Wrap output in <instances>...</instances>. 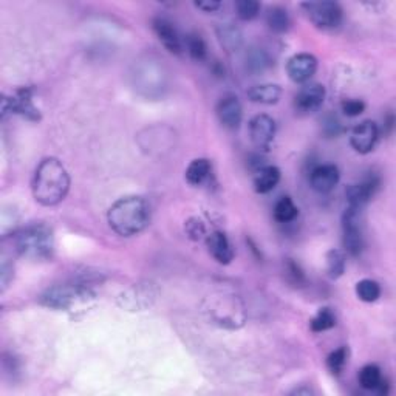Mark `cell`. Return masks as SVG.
<instances>
[{
	"instance_id": "obj_1",
	"label": "cell",
	"mask_w": 396,
	"mask_h": 396,
	"mask_svg": "<svg viewBox=\"0 0 396 396\" xmlns=\"http://www.w3.org/2000/svg\"><path fill=\"white\" fill-rule=\"evenodd\" d=\"M33 197L39 205L52 207L65 200L70 191V175L58 158H45L34 171Z\"/></svg>"
},
{
	"instance_id": "obj_2",
	"label": "cell",
	"mask_w": 396,
	"mask_h": 396,
	"mask_svg": "<svg viewBox=\"0 0 396 396\" xmlns=\"http://www.w3.org/2000/svg\"><path fill=\"white\" fill-rule=\"evenodd\" d=\"M110 228L121 237L141 234L150 223V207L141 197H124L110 206L107 212Z\"/></svg>"
},
{
	"instance_id": "obj_3",
	"label": "cell",
	"mask_w": 396,
	"mask_h": 396,
	"mask_svg": "<svg viewBox=\"0 0 396 396\" xmlns=\"http://www.w3.org/2000/svg\"><path fill=\"white\" fill-rule=\"evenodd\" d=\"M16 249L30 260H48L54 253V235L44 223L30 225L16 237Z\"/></svg>"
},
{
	"instance_id": "obj_4",
	"label": "cell",
	"mask_w": 396,
	"mask_h": 396,
	"mask_svg": "<svg viewBox=\"0 0 396 396\" xmlns=\"http://www.w3.org/2000/svg\"><path fill=\"white\" fill-rule=\"evenodd\" d=\"M92 297V290L86 283H64L48 288L40 296V303L52 310L70 311L74 307L87 303Z\"/></svg>"
},
{
	"instance_id": "obj_5",
	"label": "cell",
	"mask_w": 396,
	"mask_h": 396,
	"mask_svg": "<svg viewBox=\"0 0 396 396\" xmlns=\"http://www.w3.org/2000/svg\"><path fill=\"white\" fill-rule=\"evenodd\" d=\"M342 232H344V248L353 257L361 255L364 249V234L361 225V211L347 206L342 215Z\"/></svg>"
},
{
	"instance_id": "obj_6",
	"label": "cell",
	"mask_w": 396,
	"mask_h": 396,
	"mask_svg": "<svg viewBox=\"0 0 396 396\" xmlns=\"http://www.w3.org/2000/svg\"><path fill=\"white\" fill-rule=\"evenodd\" d=\"M302 8L308 13L311 22L319 29L331 30L342 22V8L338 2H305Z\"/></svg>"
},
{
	"instance_id": "obj_7",
	"label": "cell",
	"mask_w": 396,
	"mask_h": 396,
	"mask_svg": "<svg viewBox=\"0 0 396 396\" xmlns=\"http://www.w3.org/2000/svg\"><path fill=\"white\" fill-rule=\"evenodd\" d=\"M249 136L257 149L268 150L276 136V121L269 115H255L249 121Z\"/></svg>"
},
{
	"instance_id": "obj_8",
	"label": "cell",
	"mask_w": 396,
	"mask_h": 396,
	"mask_svg": "<svg viewBox=\"0 0 396 396\" xmlns=\"http://www.w3.org/2000/svg\"><path fill=\"white\" fill-rule=\"evenodd\" d=\"M379 186H381V180L379 177L373 175V173L364 178L361 183L350 184L345 191V197L347 201H349V206L354 207V209L363 211V207L374 197V193L378 192Z\"/></svg>"
},
{
	"instance_id": "obj_9",
	"label": "cell",
	"mask_w": 396,
	"mask_h": 396,
	"mask_svg": "<svg viewBox=\"0 0 396 396\" xmlns=\"http://www.w3.org/2000/svg\"><path fill=\"white\" fill-rule=\"evenodd\" d=\"M17 113L22 115L29 120L38 121L40 118L39 110L33 104V92L31 88L24 87L16 90V93L11 98L3 100V113Z\"/></svg>"
},
{
	"instance_id": "obj_10",
	"label": "cell",
	"mask_w": 396,
	"mask_h": 396,
	"mask_svg": "<svg viewBox=\"0 0 396 396\" xmlns=\"http://www.w3.org/2000/svg\"><path fill=\"white\" fill-rule=\"evenodd\" d=\"M379 138V129L377 122L363 121L351 130V148L361 155H367L374 149Z\"/></svg>"
},
{
	"instance_id": "obj_11",
	"label": "cell",
	"mask_w": 396,
	"mask_h": 396,
	"mask_svg": "<svg viewBox=\"0 0 396 396\" xmlns=\"http://www.w3.org/2000/svg\"><path fill=\"white\" fill-rule=\"evenodd\" d=\"M317 70V59L310 53H299L290 58L287 64V73L290 79L296 84L308 82Z\"/></svg>"
},
{
	"instance_id": "obj_12",
	"label": "cell",
	"mask_w": 396,
	"mask_h": 396,
	"mask_svg": "<svg viewBox=\"0 0 396 396\" xmlns=\"http://www.w3.org/2000/svg\"><path fill=\"white\" fill-rule=\"evenodd\" d=\"M217 116L223 127L235 130L240 127L243 120V107L235 95H226L217 104Z\"/></svg>"
},
{
	"instance_id": "obj_13",
	"label": "cell",
	"mask_w": 396,
	"mask_h": 396,
	"mask_svg": "<svg viewBox=\"0 0 396 396\" xmlns=\"http://www.w3.org/2000/svg\"><path fill=\"white\" fill-rule=\"evenodd\" d=\"M152 29L157 34V38L159 42L163 44V47L172 54H180L183 52V42L182 38L177 31L175 26L166 17H155L154 22H152Z\"/></svg>"
},
{
	"instance_id": "obj_14",
	"label": "cell",
	"mask_w": 396,
	"mask_h": 396,
	"mask_svg": "<svg viewBox=\"0 0 396 396\" xmlns=\"http://www.w3.org/2000/svg\"><path fill=\"white\" fill-rule=\"evenodd\" d=\"M340 173L335 164H321L311 171L310 184L317 193H330L339 184Z\"/></svg>"
},
{
	"instance_id": "obj_15",
	"label": "cell",
	"mask_w": 396,
	"mask_h": 396,
	"mask_svg": "<svg viewBox=\"0 0 396 396\" xmlns=\"http://www.w3.org/2000/svg\"><path fill=\"white\" fill-rule=\"evenodd\" d=\"M325 87L321 84H308L301 88L297 93L294 106L299 112L311 113L322 106L325 101Z\"/></svg>"
},
{
	"instance_id": "obj_16",
	"label": "cell",
	"mask_w": 396,
	"mask_h": 396,
	"mask_svg": "<svg viewBox=\"0 0 396 396\" xmlns=\"http://www.w3.org/2000/svg\"><path fill=\"white\" fill-rule=\"evenodd\" d=\"M207 249H209L211 255L221 265H229L234 259V249L231 241H229L228 235L221 231H214L206 239Z\"/></svg>"
},
{
	"instance_id": "obj_17",
	"label": "cell",
	"mask_w": 396,
	"mask_h": 396,
	"mask_svg": "<svg viewBox=\"0 0 396 396\" xmlns=\"http://www.w3.org/2000/svg\"><path fill=\"white\" fill-rule=\"evenodd\" d=\"M280 169L276 166H263L255 171L254 175V189L257 193H269L280 182Z\"/></svg>"
},
{
	"instance_id": "obj_18",
	"label": "cell",
	"mask_w": 396,
	"mask_h": 396,
	"mask_svg": "<svg viewBox=\"0 0 396 396\" xmlns=\"http://www.w3.org/2000/svg\"><path fill=\"white\" fill-rule=\"evenodd\" d=\"M282 88L277 84H260L248 90V98L255 104L263 106H273L280 101Z\"/></svg>"
},
{
	"instance_id": "obj_19",
	"label": "cell",
	"mask_w": 396,
	"mask_h": 396,
	"mask_svg": "<svg viewBox=\"0 0 396 396\" xmlns=\"http://www.w3.org/2000/svg\"><path fill=\"white\" fill-rule=\"evenodd\" d=\"M209 173H211L209 159L197 158V159H193L189 166H187L184 177H186V182L191 186H201L206 182L207 177H209Z\"/></svg>"
},
{
	"instance_id": "obj_20",
	"label": "cell",
	"mask_w": 396,
	"mask_h": 396,
	"mask_svg": "<svg viewBox=\"0 0 396 396\" xmlns=\"http://www.w3.org/2000/svg\"><path fill=\"white\" fill-rule=\"evenodd\" d=\"M267 24L271 31L274 33H285L288 31L291 25V19L288 11L282 6H271L267 13Z\"/></svg>"
},
{
	"instance_id": "obj_21",
	"label": "cell",
	"mask_w": 396,
	"mask_h": 396,
	"mask_svg": "<svg viewBox=\"0 0 396 396\" xmlns=\"http://www.w3.org/2000/svg\"><path fill=\"white\" fill-rule=\"evenodd\" d=\"M217 33L220 44L223 45L228 52H237L241 47L243 38H241V31L237 29V26H234L232 24H225L220 26Z\"/></svg>"
},
{
	"instance_id": "obj_22",
	"label": "cell",
	"mask_w": 396,
	"mask_h": 396,
	"mask_svg": "<svg viewBox=\"0 0 396 396\" xmlns=\"http://www.w3.org/2000/svg\"><path fill=\"white\" fill-rule=\"evenodd\" d=\"M345 267L347 257L344 251L331 249V251L326 253V273H328L330 279H339L345 273Z\"/></svg>"
},
{
	"instance_id": "obj_23",
	"label": "cell",
	"mask_w": 396,
	"mask_h": 396,
	"mask_svg": "<svg viewBox=\"0 0 396 396\" xmlns=\"http://www.w3.org/2000/svg\"><path fill=\"white\" fill-rule=\"evenodd\" d=\"M297 215V206L294 205L293 198L290 197H282L274 206V219L279 221V223H290V221L296 220Z\"/></svg>"
},
{
	"instance_id": "obj_24",
	"label": "cell",
	"mask_w": 396,
	"mask_h": 396,
	"mask_svg": "<svg viewBox=\"0 0 396 396\" xmlns=\"http://www.w3.org/2000/svg\"><path fill=\"white\" fill-rule=\"evenodd\" d=\"M382 378L381 368L374 364H367L359 372V384L365 390H377Z\"/></svg>"
},
{
	"instance_id": "obj_25",
	"label": "cell",
	"mask_w": 396,
	"mask_h": 396,
	"mask_svg": "<svg viewBox=\"0 0 396 396\" xmlns=\"http://www.w3.org/2000/svg\"><path fill=\"white\" fill-rule=\"evenodd\" d=\"M356 296L365 303L377 302L381 297V287L377 280L363 279L356 283Z\"/></svg>"
},
{
	"instance_id": "obj_26",
	"label": "cell",
	"mask_w": 396,
	"mask_h": 396,
	"mask_svg": "<svg viewBox=\"0 0 396 396\" xmlns=\"http://www.w3.org/2000/svg\"><path fill=\"white\" fill-rule=\"evenodd\" d=\"M336 325V316L330 308H322L317 311V315L311 319V331L322 333L326 330H331Z\"/></svg>"
},
{
	"instance_id": "obj_27",
	"label": "cell",
	"mask_w": 396,
	"mask_h": 396,
	"mask_svg": "<svg viewBox=\"0 0 396 396\" xmlns=\"http://www.w3.org/2000/svg\"><path fill=\"white\" fill-rule=\"evenodd\" d=\"M186 48L193 61H205L207 58V47L200 34H189L186 38Z\"/></svg>"
},
{
	"instance_id": "obj_28",
	"label": "cell",
	"mask_w": 396,
	"mask_h": 396,
	"mask_svg": "<svg viewBox=\"0 0 396 396\" xmlns=\"http://www.w3.org/2000/svg\"><path fill=\"white\" fill-rule=\"evenodd\" d=\"M347 359H349V350L345 347H339L338 350L331 351L326 358V367L333 374H340L344 372Z\"/></svg>"
},
{
	"instance_id": "obj_29",
	"label": "cell",
	"mask_w": 396,
	"mask_h": 396,
	"mask_svg": "<svg viewBox=\"0 0 396 396\" xmlns=\"http://www.w3.org/2000/svg\"><path fill=\"white\" fill-rule=\"evenodd\" d=\"M235 11H237L240 20L249 22V20L259 16L260 3L255 2V0H239V2H235Z\"/></svg>"
},
{
	"instance_id": "obj_30",
	"label": "cell",
	"mask_w": 396,
	"mask_h": 396,
	"mask_svg": "<svg viewBox=\"0 0 396 396\" xmlns=\"http://www.w3.org/2000/svg\"><path fill=\"white\" fill-rule=\"evenodd\" d=\"M246 65L251 72L259 73L263 72L269 65L268 54L262 50V48H253V52H249L246 56Z\"/></svg>"
},
{
	"instance_id": "obj_31",
	"label": "cell",
	"mask_w": 396,
	"mask_h": 396,
	"mask_svg": "<svg viewBox=\"0 0 396 396\" xmlns=\"http://www.w3.org/2000/svg\"><path fill=\"white\" fill-rule=\"evenodd\" d=\"M340 107H342V112L347 116L354 118V116H359L361 113H364L365 104L361 100H345L342 101V104H340Z\"/></svg>"
},
{
	"instance_id": "obj_32",
	"label": "cell",
	"mask_w": 396,
	"mask_h": 396,
	"mask_svg": "<svg viewBox=\"0 0 396 396\" xmlns=\"http://www.w3.org/2000/svg\"><path fill=\"white\" fill-rule=\"evenodd\" d=\"M186 232L189 234V237L193 240H200L203 235L206 234L205 231V225L201 223L198 219H191L186 223Z\"/></svg>"
},
{
	"instance_id": "obj_33",
	"label": "cell",
	"mask_w": 396,
	"mask_h": 396,
	"mask_svg": "<svg viewBox=\"0 0 396 396\" xmlns=\"http://www.w3.org/2000/svg\"><path fill=\"white\" fill-rule=\"evenodd\" d=\"M193 5H196V8L205 11V13H214V11L220 10V6H221V3L217 2V0H201V2H196Z\"/></svg>"
},
{
	"instance_id": "obj_34",
	"label": "cell",
	"mask_w": 396,
	"mask_h": 396,
	"mask_svg": "<svg viewBox=\"0 0 396 396\" xmlns=\"http://www.w3.org/2000/svg\"><path fill=\"white\" fill-rule=\"evenodd\" d=\"M13 273H15L13 265H8V263L3 262V265H2V291H5L6 287H8L10 280L13 279Z\"/></svg>"
}]
</instances>
